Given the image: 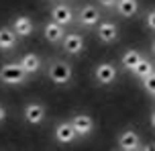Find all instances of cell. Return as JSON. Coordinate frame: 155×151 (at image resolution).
<instances>
[{
    "label": "cell",
    "mask_w": 155,
    "mask_h": 151,
    "mask_svg": "<svg viewBox=\"0 0 155 151\" xmlns=\"http://www.w3.org/2000/svg\"><path fill=\"white\" fill-rule=\"evenodd\" d=\"M29 74L25 72L21 64H8L0 67V82H4L8 86H16V84H23L27 80Z\"/></svg>",
    "instance_id": "1"
},
{
    "label": "cell",
    "mask_w": 155,
    "mask_h": 151,
    "mask_svg": "<svg viewBox=\"0 0 155 151\" xmlns=\"http://www.w3.org/2000/svg\"><path fill=\"white\" fill-rule=\"evenodd\" d=\"M49 78H51V82L57 84V86H65L71 80V65L61 61V59L53 61V64L49 65Z\"/></svg>",
    "instance_id": "2"
},
{
    "label": "cell",
    "mask_w": 155,
    "mask_h": 151,
    "mask_svg": "<svg viewBox=\"0 0 155 151\" xmlns=\"http://www.w3.org/2000/svg\"><path fill=\"white\" fill-rule=\"evenodd\" d=\"M78 21H80V25H84V27H94V25H98L100 23V10H98V6H94V4L82 6L80 12H78Z\"/></svg>",
    "instance_id": "3"
},
{
    "label": "cell",
    "mask_w": 155,
    "mask_h": 151,
    "mask_svg": "<svg viewBox=\"0 0 155 151\" xmlns=\"http://www.w3.org/2000/svg\"><path fill=\"white\" fill-rule=\"evenodd\" d=\"M94 76L98 80V84L102 86H108L116 80V67L112 64H100L96 70H94Z\"/></svg>",
    "instance_id": "4"
},
{
    "label": "cell",
    "mask_w": 155,
    "mask_h": 151,
    "mask_svg": "<svg viewBox=\"0 0 155 151\" xmlns=\"http://www.w3.org/2000/svg\"><path fill=\"white\" fill-rule=\"evenodd\" d=\"M71 125L76 129L78 137H88L94 129V120H92V117H88V114H76V117L71 119Z\"/></svg>",
    "instance_id": "5"
},
{
    "label": "cell",
    "mask_w": 155,
    "mask_h": 151,
    "mask_svg": "<svg viewBox=\"0 0 155 151\" xmlns=\"http://www.w3.org/2000/svg\"><path fill=\"white\" fill-rule=\"evenodd\" d=\"M63 49H65V53H70V55H80L82 49H84V37L78 35V33L65 35V37H63Z\"/></svg>",
    "instance_id": "6"
},
{
    "label": "cell",
    "mask_w": 155,
    "mask_h": 151,
    "mask_svg": "<svg viewBox=\"0 0 155 151\" xmlns=\"http://www.w3.org/2000/svg\"><path fill=\"white\" fill-rule=\"evenodd\" d=\"M43 35H45V39L49 41V43H59V41H63V37H65V29H63V25L55 23L53 18H51V21L43 27Z\"/></svg>",
    "instance_id": "7"
},
{
    "label": "cell",
    "mask_w": 155,
    "mask_h": 151,
    "mask_svg": "<svg viewBox=\"0 0 155 151\" xmlns=\"http://www.w3.org/2000/svg\"><path fill=\"white\" fill-rule=\"evenodd\" d=\"M51 18H53L55 23L59 25H70L71 21H74V12H71V8L68 6V4H63V2H59V4H55L53 8H51Z\"/></svg>",
    "instance_id": "8"
},
{
    "label": "cell",
    "mask_w": 155,
    "mask_h": 151,
    "mask_svg": "<svg viewBox=\"0 0 155 151\" xmlns=\"http://www.w3.org/2000/svg\"><path fill=\"white\" fill-rule=\"evenodd\" d=\"M25 119L27 123H31V125H39V123H43L45 119V106L39 102H31L25 106Z\"/></svg>",
    "instance_id": "9"
},
{
    "label": "cell",
    "mask_w": 155,
    "mask_h": 151,
    "mask_svg": "<svg viewBox=\"0 0 155 151\" xmlns=\"http://www.w3.org/2000/svg\"><path fill=\"white\" fill-rule=\"evenodd\" d=\"M139 135L135 133V131H131V129H127V131H123L120 135H118V147L123 151H135L139 149Z\"/></svg>",
    "instance_id": "10"
},
{
    "label": "cell",
    "mask_w": 155,
    "mask_h": 151,
    "mask_svg": "<svg viewBox=\"0 0 155 151\" xmlns=\"http://www.w3.org/2000/svg\"><path fill=\"white\" fill-rule=\"evenodd\" d=\"M76 129L71 123H59L57 127H55V141H59V143H71V141H76Z\"/></svg>",
    "instance_id": "11"
},
{
    "label": "cell",
    "mask_w": 155,
    "mask_h": 151,
    "mask_svg": "<svg viewBox=\"0 0 155 151\" xmlns=\"http://www.w3.org/2000/svg\"><path fill=\"white\" fill-rule=\"evenodd\" d=\"M98 39H100L102 43H114V41L118 39V29H116V25L110 23V21L100 23L98 25Z\"/></svg>",
    "instance_id": "12"
},
{
    "label": "cell",
    "mask_w": 155,
    "mask_h": 151,
    "mask_svg": "<svg viewBox=\"0 0 155 151\" xmlns=\"http://www.w3.org/2000/svg\"><path fill=\"white\" fill-rule=\"evenodd\" d=\"M16 39H18V35L12 27H2L0 29V49H4V51L12 49L16 45Z\"/></svg>",
    "instance_id": "13"
},
{
    "label": "cell",
    "mask_w": 155,
    "mask_h": 151,
    "mask_svg": "<svg viewBox=\"0 0 155 151\" xmlns=\"http://www.w3.org/2000/svg\"><path fill=\"white\" fill-rule=\"evenodd\" d=\"M139 10V2L137 0H116V12L124 18H131L137 15Z\"/></svg>",
    "instance_id": "14"
},
{
    "label": "cell",
    "mask_w": 155,
    "mask_h": 151,
    "mask_svg": "<svg viewBox=\"0 0 155 151\" xmlns=\"http://www.w3.org/2000/svg\"><path fill=\"white\" fill-rule=\"evenodd\" d=\"M12 29L16 31L18 37H29L33 33V21L29 16H16L15 23H12Z\"/></svg>",
    "instance_id": "15"
},
{
    "label": "cell",
    "mask_w": 155,
    "mask_h": 151,
    "mask_svg": "<svg viewBox=\"0 0 155 151\" xmlns=\"http://www.w3.org/2000/svg\"><path fill=\"white\" fill-rule=\"evenodd\" d=\"M21 67H23L27 74H35L41 67V57L37 55V53H27V55H23V59H21Z\"/></svg>",
    "instance_id": "16"
},
{
    "label": "cell",
    "mask_w": 155,
    "mask_h": 151,
    "mask_svg": "<svg viewBox=\"0 0 155 151\" xmlns=\"http://www.w3.org/2000/svg\"><path fill=\"white\" fill-rule=\"evenodd\" d=\"M139 59H141V53H139V51H135V49H131V51H124V55H123V59H120V64H123L124 70L133 72V70H135V65L139 64Z\"/></svg>",
    "instance_id": "17"
},
{
    "label": "cell",
    "mask_w": 155,
    "mask_h": 151,
    "mask_svg": "<svg viewBox=\"0 0 155 151\" xmlns=\"http://www.w3.org/2000/svg\"><path fill=\"white\" fill-rule=\"evenodd\" d=\"M133 74L137 76V78H147V76H151L153 74V65H151V61L149 59H145V57H141L139 64L135 65V70H133Z\"/></svg>",
    "instance_id": "18"
},
{
    "label": "cell",
    "mask_w": 155,
    "mask_h": 151,
    "mask_svg": "<svg viewBox=\"0 0 155 151\" xmlns=\"http://www.w3.org/2000/svg\"><path fill=\"white\" fill-rule=\"evenodd\" d=\"M143 88L147 90L149 94L155 96V74H151V76H147V78H143Z\"/></svg>",
    "instance_id": "19"
},
{
    "label": "cell",
    "mask_w": 155,
    "mask_h": 151,
    "mask_svg": "<svg viewBox=\"0 0 155 151\" xmlns=\"http://www.w3.org/2000/svg\"><path fill=\"white\" fill-rule=\"evenodd\" d=\"M147 25L151 31H155V10H149L147 12Z\"/></svg>",
    "instance_id": "20"
},
{
    "label": "cell",
    "mask_w": 155,
    "mask_h": 151,
    "mask_svg": "<svg viewBox=\"0 0 155 151\" xmlns=\"http://www.w3.org/2000/svg\"><path fill=\"white\" fill-rule=\"evenodd\" d=\"M98 4L104 8H116V0H98Z\"/></svg>",
    "instance_id": "21"
},
{
    "label": "cell",
    "mask_w": 155,
    "mask_h": 151,
    "mask_svg": "<svg viewBox=\"0 0 155 151\" xmlns=\"http://www.w3.org/2000/svg\"><path fill=\"white\" fill-rule=\"evenodd\" d=\"M4 119H6V110H4V106L0 104V123H2Z\"/></svg>",
    "instance_id": "22"
},
{
    "label": "cell",
    "mask_w": 155,
    "mask_h": 151,
    "mask_svg": "<svg viewBox=\"0 0 155 151\" xmlns=\"http://www.w3.org/2000/svg\"><path fill=\"white\" fill-rule=\"evenodd\" d=\"M151 125H153V127H155V112H153V114H151Z\"/></svg>",
    "instance_id": "23"
},
{
    "label": "cell",
    "mask_w": 155,
    "mask_h": 151,
    "mask_svg": "<svg viewBox=\"0 0 155 151\" xmlns=\"http://www.w3.org/2000/svg\"><path fill=\"white\" fill-rule=\"evenodd\" d=\"M151 49H153V53H155V41H153V47H151Z\"/></svg>",
    "instance_id": "24"
}]
</instances>
